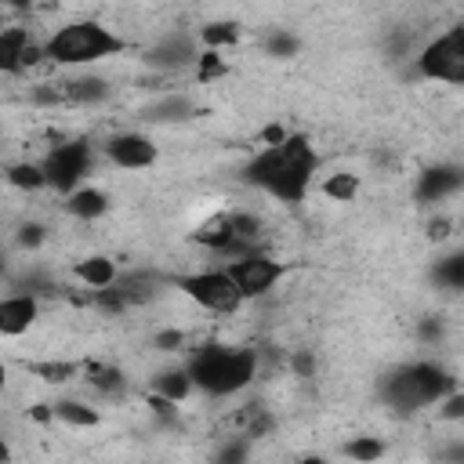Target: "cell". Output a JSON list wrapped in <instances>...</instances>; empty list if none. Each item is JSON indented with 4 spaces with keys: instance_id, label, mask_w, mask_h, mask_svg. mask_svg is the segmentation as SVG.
Returning a JSON list of instances; mask_svg holds the SVG:
<instances>
[{
    "instance_id": "cell-1",
    "label": "cell",
    "mask_w": 464,
    "mask_h": 464,
    "mask_svg": "<svg viewBox=\"0 0 464 464\" xmlns=\"http://www.w3.org/2000/svg\"><path fill=\"white\" fill-rule=\"evenodd\" d=\"M319 156L304 134H286L279 145H265L246 167L243 181L283 199V203H301L312 188Z\"/></svg>"
},
{
    "instance_id": "cell-2",
    "label": "cell",
    "mask_w": 464,
    "mask_h": 464,
    "mask_svg": "<svg viewBox=\"0 0 464 464\" xmlns=\"http://www.w3.org/2000/svg\"><path fill=\"white\" fill-rule=\"evenodd\" d=\"M196 392H207L214 399L243 392L257 377V355L250 348H228V344H203L185 362Z\"/></svg>"
},
{
    "instance_id": "cell-3",
    "label": "cell",
    "mask_w": 464,
    "mask_h": 464,
    "mask_svg": "<svg viewBox=\"0 0 464 464\" xmlns=\"http://www.w3.org/2000/svg\"><path fill=\"white\" fill-rule=\"evenodd\" d=\"M127 44L102 22L94 18H80V22H65L58 25L47 44H44V58L54 65H91L102 62L109 54H120Z\"/></svg>"
},
{
    "instance_id": "cell-4",
    "label": "cell",
    "mask_w": 464,
    "mask_h": 464,
    "mask_svg": "<svg viewBox=\"0 0 464 464\" xmlns=\"http://www.w3.org/2000/svg\"><path fill=\"white\" fill-rule=\"evenodd\" d=\"M453 388H457V377L442 370L439 362H410L384 377L381 399L395 410H420V406L439 402Z\"/></svg>"
},
{
    "instance_id": "cell-5",
    "label": "cell",
    "mask_w": 464,
    "mask_h": 464,
    "mask_svg": "<svg viewBox=\"0 0 464 464\" xmlns=\"http://www.w3.org/2000/svg\"><path fill=\"white\" fill-rule=\"evenodd\" d=\"M170 286L181 290L188 301H196L199 308L207 312H218V315H232L239 312L243 297L232 283V276L225 268H210V272H188V276H170Z\"/></svg>"
},
{
    "instance_id": "cell-6",
    "label": "cell",
    "mask_w": 464,
    "mask_h": 464,
    "mask_svg": "<svg viewBox=\"0 0 464 464\" xmlns=\"http://www.w3.org/2000/svg\"><path fill=\"white\" fill-rule=\"evenodd\" d=\"M417 72L439 83H464V29L450 25L442 36L424 44L417 54Z\"/></svg>"
},
{
    "instance_id": "cell-7",
    "label": "cell",
    "mask_w": 464,
    "mask_h": 464,
    "mask_svg": "<svg viewBox=\"0 0 464 464\" xmlns=\"http://www.w3.org/2000/svg\"><path fill=\"white\" fill-rule=\"evenodd\" d=\"M225 272L232 276L239 297L250 301V297H265V294L290 272V265H286V261H276V257L265 254V250H246V254L232 257V261L225 265Z\"/></svg>"
},
{
    "instance_id": "cell-8",
    "label": "cell",
    "mask_w": 464,
    "mask_h": 464,
    "mask_svg": "<svg viewBox=\"0 0 464 464\" xmlns=\"http://www.w3.org/2000/svg\"><path fill=\"white\" fill-rule=\"evenodd\" d=\"M40 167H44V178H47V188H54V192H72L76 185H83V174L91 170V145L83 141V138H76V141H62V145H54L44 160H40Z\"/></svg>"
},
{
    "instance_id": "cell-9",
    "label": "cell",
    "mask_w": 464,
    "mask_h": 464,
    "mask_svg": "<svg viewBox=\"0 0 464 464\" xmlns=\"http://www.w3.org/2000/svg\"><path fill=\"white\" fill-rule=\"evenodd\" d=\"M196 58H199V40L192 33H167L163 40H156L152 47L141 51V65L160 76L181 72V69L196 65Z\"/></svg>"
},
{
    "instance_id": "cell-10",
    "label": "cell",
    "mask_w": 464,
    "mask_h": 464,
    "mask_svg": "<svg viewBox=\"0 0 464 464\" xmlns=\"http://www.w3.org/2000/svg\"><path fill=\"white\" fill-rule=\"evenodd\" d=\"M105 156H109V163H116L123 170H145L160 160V149L152 138H145L138 130H123L105 141Z\"/></svg>"
},
{
    "instance_id": "cell-11",
    "label": "cell",
    "mask_w": 464,
    "mask_h": 464,
    "mask_svg": "<svg viewBox=\"0 0 464 464\" xmlns=\"http://www.w3.org/2000/svg\"><path fill=\"white\" fill-rule=\"evenodd\" d=\"M464 185V174L457 163H439V167H428L420 178H417V188L413 196L420 203H442L446 196H457Z\"/></svg>"
},
{
    "instance_id": "cell-12",
    "label": "cell",
    "mask_w": 464,
    "mask_h": 464,
    "mask_svg": "<svg viewBox=\"0 0 464 464\" xmlns=\"http://www.w3.org/2000/svg\"><path fill=\"white\" fill-rule=\"evenodd\" d=\"M40 315V301L36 294H7L0 297V334L4 337H22Z\"/></svg>"
},
{
    "instance_id": "cell-13",
    "label": "cell",
    "mask_w": 464,
    "mask_h": 464,
    "mask_svg": "<svg viewBox=\"0 0 464 464\" xmlns=\"http://www.w3.org/2000/svg\"><path fill=\"white\" fill-rule=\"evenodd\" d=\"M196 116V105H192V98L188 94H174V91H163L156 102H149L145 109H141V120L145 123H188Z\"/></svg>"
},
{
    "instance_id": "cell-14",
    "label": "cell",
    "mask_w": 464,
    "mask_h": 464,
    "mask_svg": "<svg viewBox=\"0 0 464 464\" xmlns=\"http://www.w3.org/2000/svg\"><path fill=\"white\" fill-rule=\"evenodd\" d=\"M65 210L80 221H94L109 214V196L94 185H76L72 192H65Z\"/></svg>"
},
{
    "instance_id": "cell-15",
    "label": "cell",
    "mask_w": 464,
    "mask_h": 464,
    "mask_svg": "<svg viewBox=\"0 0 464 464\" xmlns=\"http://www.w3.org/2000/svg\"><path fill=\"white\" fill-rule=\"evenodd\" d=\"M112 286L120 290L123 304H127V308H134V304H145V301H152V297H156L160 279H156V272H123V276L116 272Z\"/></svg>"
},
{
    "instance_id": "cell-16",
    "label": "cell",
    "mask_w": 464,
    "mask_h": 464,
    "mask_svg": "<svg viewBox=\"0 0 464 464\" xmlns=\"http://www.w3.org/2000/svg\"><path fill=\"white\" fill-rule=\"evenodd\" d=\"M29 29L22 25H4L0 29V72H22L25 69V47H29Z\"/></svg>"
},
{
    "instance_id": "cell-17",
    "label": "cell",
    "mask_w": 464,
    "mask_h": 464,
    "mask_svg": "<svg viewBox=\"0 0 464 464\" xmlns=\"http://www.w3.org/2000/svg\"><path fill=\"white\" fill-rule=\"evenodd\" d=\"M58 87H62V98L76 102V105H98V102H105L112 94L109 80H102V76H76V80L58 83Z\"/></svg>"
},
{
    "instance_id": "cell-18",
    "label": "cell",
    "mask_w": 464,
    "mask_h": 464,
    "mask_svg": "<svg viewBox=\"0 0 464 464\" xmlns=\"http://www.w3.org/2000/svg\"><path fill=\"white\" fill-rule=\"evenodd\" d=\"M22 366L44 384H69L83 370V362H72V359H25Z\"/></svg>"
},
{
    "instance_id": "cell-19",
    "label": "cell",
    "mask_w": 464,
    "mask_h": 464,
    "mask_svg": "<svg viewBox=\"0 0 464 464\" xmlns=\"http://www.w3.org/2000/svg\"><path fill=\"white\" fill-rule=\"evenodd\" d=\"M152 392L181 406V402L196 392V384H192V377H188V370H185V366H174V370H160V373L152 377Z\"/></svg>"
},
{
    "instance_id": "cell-20",
    "label": "cell",
    "mask_w": 464,
    "mask_h": 464,
    "mask_svg": "<svg viewBox=\"0 0 464 464\" xmlns=\"http://www.w3.org/2000/svg\"><path fill=\"white\" fill-rule=\"evenodd\" d=\"M51 417L58 424H65V428H98V420H102V413L94 406L80 402V399H58V402H51Z\"/></svg>"
},
{
    "instance_id": "cell-21",
    "label": "cell",
    "mask_w": 464,
    "mask_h": 464,
    "mask_svg": "<svg viewBox=\"0 0 464 464\" xmlns=\"http://www.w3.org/2000/svg\"><path fill=\"white\" fill-rule=\"evenodd\" d=\"M76 279H80V283H87L91 290L109 286V283L116 279V261H112V257H105V254H91V257L76 261Z\"/></svg>"
},
{
    "instance_id": "cell-22",
    "label": "cell",
    "mask_w": 464,
    "mask_h": 464,
    "mask_svg": "<svg viewBox=\"0 0 464 464\" xmlns=\"http://www.w3.org/2000/svg\"><path fill=\"white\" fill-rule=\"evenodd\" d=\"M196 40H199L203 51H218V47H228V44L239 40V25H236L232 18H218V22H207V25L196 33Z\"/></svg>"
},
{
    "instance_id": "cell-23",
    "label": "cell",
    "mask_w": 464,
    "mask_h": 464,
    "mask_svg": "<svg viewBox=\"0 0 464 464\" xmlns=\"http://www.w3.org/2000/svg\"><path fill=\"white\" fill-rule=\"evenodd\" d=\"M319 192L334 203H352L359 196V174H348V170H337V174H326L319 181Z\"/></svg>"
},
{
    "instance_id": "cell-24",
    "label": "cell",
    "mask_w": 464,
    "mask_h": 464,
    "mask_svg": "<svg viewBox=\"0 0 464 464\" xmlns=\"http://www.w3.org/2000/svg\"><path fill=\"white\" fill-rule=\"evenodd\" d=\"M7 181H11L14 188H22V192H40V188H47L44 167H40V163H29V160L11 163V167H7Z\"/></svg>"
},
{
    "instance_id": "cell-25",
    "label": "cell",
    "mask_w": 464,
    "mask_h": 464,
    "mask_svg": "<svg viewBox=\"0 0 464 464\" xmlns=\"http://www.w3.org/2000/svg\"><path fill=\"white\" fill-rule=\"evenodd\" d=\"M83 373H87V381H91L98 392H105V395H112V392L123 388V373H120L116 366H105V362H83Z\"/></svg>"
},
{
    "instance_id": "cell-26",
    "label": "cell",
    "mask_w": 464,
    "mask_h": 464,
    "mask_svg": "<svg viewBox=\"0 0 464 464\" xmlns=\"http://www.w3.org/2000/svg\"><path fill=\"white\" fill-rule=\"evenodd\" d=\"M297 51H301V40L290 29H272L265 36V54L268 58H294Z\"/></svg>"
},
{
    "instance_id": "cell-27",
    "label": "cell",
    "mask_w": 464,
    "mask_h": 464,
    "mask_svg": "<svg viewBox=\"0 0 464 464\" xmlns=\"http://www.w3.org/2000/svg\"><path fill=\"white\" fill-rule=\"evenodd\" d=\"M344 457H352V460H377V457H384V442L377 439V435H355V439H348L344 442Z\"/></svg>"
},
{
    "instance_id": "cell-28",
    "label": "cell",
    "mask_w": 464,
    "mask_h": 464,
    "mask_svg": "<svg viewBox=\"0 0 464 464\" xmlns=\"http://www.w3.org/2000/svg\"><path fill=\"white\" fill-rule=\"evenodd\" d=\"M435 283H442L446 290H460L464 286V257L460 254H450L435 265Z\"/></svg>"
},
{
    "instance_id": "cell-29",
    "label": "cell",
    "mask_w": 464,
    "mask_h": 464,
    "mask_svg": "<svg viewBox=\"0 0 464 464\" xmlns=\"http://www.w3.org/2000/svg\"><path fill=\"white\" fill-rule=\"evenodd\" d=\"M228 218V228H232V236L236 239H246V243H257L261 239V221L254 218V214H243V210H236V214H225Z\"/></svg>"
},
{
    "instance_id": "cell-30",
    "label": "cell",
    "mask_w": 464,
    "mask_h": 464,
    "mask_svg": "<svg viewBox=\"0 0 464 464\" xmlns=\"http://www.w3.org/2000/svg\"><path fill=\"white\" fill-rule=\"evenodd\" d=\"M14 243H18L22 250H36V246H44V243H47V228H44L40 221H25V225H18Z\"/></svg>"
},
{
    "instance_id": "cell-31",
    "label": "cell",
    "mask_w": 464,
    "mask_h": 464,
    "mask_svg": "<svg viewBox=\"0 0 464 464\" xmlns=\"http://www.w3.org/2000/svg\"><path fill=\"white\" fill-rule=\"evenodd\" d=\"M196 72H199V80L207 83V80H214V76H225L228 65L221 62L218 51H199V58H196Z\"/></svg>"
},
{
    "instance_id": "cell-32",
    "label": "cell",
    "mask_w": 464,
    "mask_h": 464,
    "mask_svg": "<svg viewBox=\"0 0 464 464\" xmlns=\"http://www.w3.org/2000/svg\"><path fill=\"white\" fill-rule=\"evenodd\" d=\"M185 344V334L181 330H174V326H167V330H156L152 334V348L156 352H178Z\"/></svg>"
},
{
    "instance_id": "cell-33",
    "label": "cell",
    "mask_w": 464,
    "mask_h": 464,
    "mask_svg": "<svg viewBox=\"0 0 464 464\" xmlns=\"http://www.w3.org/2000/svg\"><path fill=\"white\" fill-rule=\"evenodd\" d=\"M439 402H442V410H439V413H442L446 420H464V392H460V388L446 392Z\"/></svg>"
},
{
    "instance_id": "cell-34",
    "label": "cell",
    "mask_w": 464,
    "mask_h": 464,
    "mask_svg": "<svg viewBox=\"0 0 464 464\" xmlns=\"http://www.w3.org/2000/svg\"><path fill=\"white\" fill-rule=\"evenodd\" d=\"M286 134H290V130H286L283 123H268V127L261 130V145H279Z\"/></svg>"
},
{
    "instance_id": "cell-35",
    "label": "cell",
    "mask_w": 464,
    "mask_h": 464,
    "mask_svg": "<svg viewBox=\"0 0 464 464\" xmlns=\"http://www.w3.org/2000/svg\"><path fill=\"white\" fill-rule=\"evenodd\" d=\"M246 453H250V450H246V446H243V442H236V446H232V442H228V446H225V450H221V453H218V460H243V457H246Z\"/></svg>"
},
{
    "instance_id": "cell-36",
    "label": "cell",
    "mask_w": 464,
    "mask_h": 464,
    "mask_svg": "<svg viewBox=\"0 0 464 464\" xmlns=\"http://www.w3.org/2000/svg\"><path fill=\"white\" fill-rule=\"evenodd\" d=\"M428 236H431V239H446V236H450V221H446V218H435V221L428 225Z\"/></svg>"
},
{
    "instance_id": "cell-37",
    "label": "cell",
    "mask_w": 464,
    "mask_h": 464,
    "mask_svg": "<svg viewBox=\"0 0 464 464\" xmlns=\"http://www.w3.org/2000/svg\"><path fill=\"white\" fill-rule=\"evenodd\" d=\"M294 370H297L301 377H308V373H312V355H294Z\"/></svg>"
},
{
    "instance_id": "cell-38",
    "label": "cell",
    "mask_w": 464,
    "mask_h": 464,
    "mask_svg": "<svg viewBox=\"0 0 464 464\" xmlns=\"http://www.w3.org/2000/svg\"><path fill=\"white\" fill-rule=\"evenodd\" d=\"M442 334V323H424V337H439Z\"/></svg>"
},
{
    "instance_id": "cell-39",
    "label": "cell",
    "mask_w": 464,
    "mask_h": 464,
    "mask_svg": "<svg viewBox=\"0 0 464 464\" xmlns=\"http://www.w3.org/2000/svg\"><path fill=\"white\" fill-rule=\"evenodd\" d=\"M4 460H11V446L0 439V464H4Z\"/></svg>"
},
{
    "instance_id": "cell-40",
    "label": "cell",
    "mask_w": 464,
    "mask_h": 464,
    "mask_svg": "<svg viewBox=\"0 0 464 464\" xmlns=\"http://www.w3.org/2000/svg\"><path fill=\"white\" fill-rule=\"evenodd\" d=\"M0 4H7V7H29L33 0H0Z\"/></svg>"
},
{
    "instance_id": "cell-41",
    "label": "cell",
    "mask_w": 464,
    "mask_h": 464,
    "mask_svg": "<svg viewBox=\"0 0 464 464\" xmlns=\"http://www.w3.org/2000/svg\"><path fill=\"white\" fill-rule=\"evenodd\" d=\"M4 384H7V362L0 359V388H4Z\"/></svg>"
},
{
    "instance_id": "cell-42",
    "label": "cell",
    "mask_w": 464,
    "mask_h": 464,
    "mask_svg": "<svg viewBox=\"0 0 464 464\" xmlns=\"http://www.w3.org/2000/svg\"><path fill=\"white\" fill-rule=\"evenodd\" d=\"M0 272H4V254H0Z\"/></svg>"
},
{
    "instance_id": "cell-43",
    "label": "cell",
    "mask_w": 464,
    "mask_h": 464,
    "mask_svg": "<svg viewBox=\"0 0 464 464\" xmlns=\"http://www.w3.org/2000/svg\"><path fill=\"white\" fill-rule=\"evenodd\" d=\"M0 29H4V18H0Z\"/></svg>"
}]
</instances>
